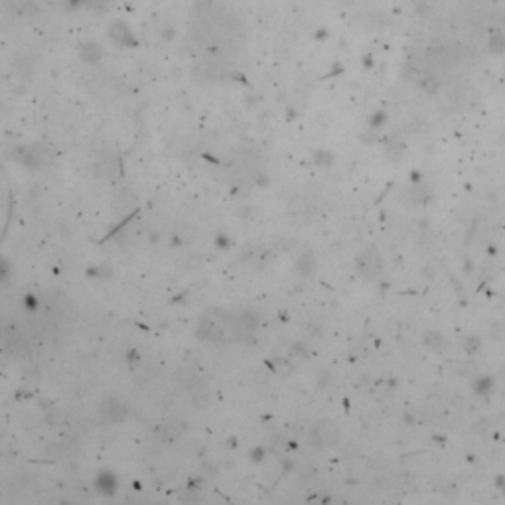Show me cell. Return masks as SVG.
Instances as JSON below:
<instances>
[{
  "label": "cell",
  "instance_id": "obj_2",
  "mask_svg": "<svg viewBox=\"0 0 505 505\" xmlns=\"http://www.w3.org/2000/svg\"><path fill=\"white\" fill-rule=\"evenodd\" d=\"M316 430H318L320 440H322L324 444H336V440H338V428H336L334 423H322Z\"/></svg>",
  "mask_w": 505,
  "mask_h": 505
},
{
  "label": "cell",
  "instance_id": "obj_1",
  "mask_svg": "<svg viewBox=\"0 0 505 505\" xmlns=\"http://www.w3.org/2000/svg\"><path fill=\"white\" fill-rule=\"evenodd\" d=\"M357 266L365 277H377L381 272V257L375 251H361L357 255Z\"/></svg>",
  "mask_w": 505,
  "mask_h": 505
}]
</instances>
